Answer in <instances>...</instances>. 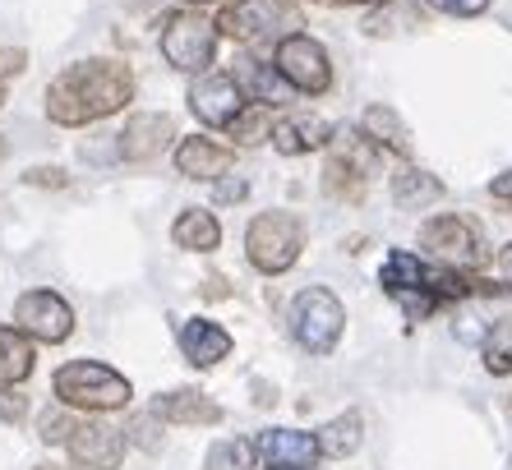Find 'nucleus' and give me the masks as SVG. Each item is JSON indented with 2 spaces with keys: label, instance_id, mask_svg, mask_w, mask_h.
Returning <instances> with one entry per match:
<instances>
[{
  "label": "nucleus",
  "instance_id": "f257e3e1",
  "mask_svg": "<svg viewBox=\"0 0 512 470\" xmlns=\"http://www.w3.org/2000/svg\"><path fill=\"white\" fill-rule=\"evenodd\" d=\"M134 97V74L120 60H79L47 83V116L65 130L116 116Z\"/></svg>",
  "mask_w": 512,
  "mask_h": 470
},
{
  "label": "nucleus",
  "instance_id": "f03ea898",
  "mask_svg": "<svg viewBox=\"0 0 512 470\" xmlns=\"http://www.w3.org/2000/svg\"><path fill=\"white\" fill-rule=\"evenodd\" d=\"M300 28H305V14L296 0H236L217 14V33H227L231 42H245V47L282 42Z\"/></svg>",
  "mask_w": 512,
  "mask_h": 470
},
{
  "label": "nucleus",
  "instance_id": "7ed1b4c3",
  "mask_svg": "<svg viewBox=\"0 0 512 470\" xmlns=\"http://www.w3.org/2000/svg\"><path fill=\"white\" fill-rule=\"evenodd\" d=\"M56 397L70 411H120L130 406L134 388L130 378H120L116 369L97 365V360H70L56 369Z\"/></svg>",
  "mask_w": 512,
  "mask_h": 470
},
{
  "label": "nucleus",
  "instance_id": "20e7f679",
  "mask_svg": "<svg viewBox=\"0 0 512 470\" xmlns=\"http://www.w3.org/2000/svg\"><path fill=\"white\" fill-rule=\"evenodd\" d=\"M300 249H305V226L291 212H263V217L250 222V231H245V254L268 277L291 268L300 259Z\"/></svg>",
  "mask_w": 512,
  "mask_h": 470
},
{
  "label": "nucleus",
  "instance_id": "39448f33",
  "mask_svg": "<svg viewBox=\"0 0 512 470\" xmlns=\"http://www.w3.org/2000/svg\"><path fill=\"white\" fill-rule=\"evenodd\" d=\"M162 56L180 74H203L217 56V24L203 19L199 10L171 14L167 24H162Z\"/></svg>",
  "mask_w": 512,
  "mask_h": 470
},
{
  "label": "nucleus",
  "instance_id": "423d86ee",
  "mask_svg": "<svg viewBox=\"0 0 512 470\" xmlns=\"http://www.w3.org/2000/svg\"><path fill=\"white\" fill-rule=\"evenodd\" d=\"M342 300L333 291H323V286H310V291L296 295V305H291V337L305 346L310 355H328L342 337Z\"/></svg>",
  "mask_w": 512,
  "mask_h": 470
},
{
  "label": "nucleus",
  "instance_id": "0eeeda50",
  "mask_svg": "<svg viewBox=\"0 0 512 470\" xmlns=\"http://www.w3.org/2000/svg\"><path fill=\"white\" fill-rule=\"evenodd\" d=\"M277 74H282L291 88H300V93H328V83H333V65H328V51L314 42V37L305 33H291L277 42V56H273Z\"/></svg>",
  "mask_w": 512,
  "mask_h": 470
},
{
  "label": "nucleus",
  "instance_id": "6e6552de",
  "mask_svg": "<svg viewBox=\"0 0 512 470\" xmlns=\"http://www.w3.org/2000/svg\"><path fill=\"white\" fill-rule=\"evenodd\" d=\"M420 245L439 263H448V268H480V263H485L480 226H471L466 217H457V212H443V217L420 226Z\"/></svg>",
  "mask_w": 512,
  "mask_h": 470
},
{
  "label": "nucleus",
  "instance_id": "1a4fd4ad",
  "mask_svg": "<svg viewBox=\"0 0 512 470\" xmlns=\"http://www.w3.org/2000/svg\"><path fill=\"white\" fill-rule=\"evenodd\" d=\"M14 328L28 332L33 341L60 346L74 332V309L56 291H24L14 300Z\"/></svg>",
  "mask_w": 512,
  "mask_h": 470
},
{
  "label": "nucleus",
  "instance_id": "9d476101",
  "mask_svg": "<svg viewBox=\"0 0 512 470\" xmlns=\"http://www.w3.org/2000/svg\"><path fill=\"white\" fill-rule=\"evenodd\" d=\"M379 282H383V291L393 295V300L411 318H425L429 309L439 305V300H434V291H429V268L416 259V254H402V249H397L393 259L383 263V277H379Z\"/></svg>",
  "mask_w": 512,
  "mask_h": 470
},
{
  "label": "nucleus",
  "instance_id": "9b49d317",
  "mask_svg": "<svg viewBox=\"0 0 512 470\" xmlns=\"http://www.w3.org/2000/svg\"><path fill=\"white\" fill-rule=\"evenodd\" d=\"M190 111L203 125L227 130L231 120L245 111V93H240V83L231 79V74H199L190 88Z\"/></svg>",
  "mask_w": 512,
  "mask_h": 470
},
{
  "label": "nucleus",
  "instance_id": "f8f14e48",
  "mask_svg": "<svg viewBox=\"0 0 512 470\" xmlns=\"http://www.w3.org/2000/svg\"><path fill=\"white\" fill-rule=\"evenodd\" d=\"M120 457H125V434H120V429H111V424H102V420L74 424L70 461L79 470H116Z\"/></svg>",
  "mask_w": 512,
  "mask_h": 470
},
{
  "label": "nucleus",
  "instance_id": "ddd939ff",
  "mask_svg": "<svg viewBox=\"0 0 512 470\" xmlns=\"http://www.w3.org/2000/svg\"><path fill=\"white\" fill-rule=\"evenodd\" d=\"M171 139H176V120L162 116V111H143L120 134V157L125 162H153L171 148Z\"/></svg>",
  "mask_w": 512,
  "mask_h": 470
},
{
  "label": "nucleus",
  "instance_id": "4468645a",
  "mask_svg": "<svg viewBox=\"0 0 512 470\" xmlns=\"http://www.w3.org/2000/svg\"><path fill=\"white\" fill-rule=\"evenodd\" d=\"M231 162H236V153H231L227 143L203 139V134L180 139V148H176V171L185 180H222L231 171Z\"/></svg>",
  "mask_w": 512,
  "mask_h": 470
},
{
  "label": "nucleus",
  "instance_id": "2eb2a0df",
  "mask_svg": "<svg viewBox=\"0 0 512 470\" xmlns=\"http://www.w3.org/2000/svg\"><path fill=\"white\" fill-rule=\"evenodd\" d=\"M254 447H259V457L268 461V466H277V470H305V466H314V461L323 457L319 438L296 434V429H268Z\"/></svg>",
  "mask_w": 512,
  "mask_h": 470
},
{
  "label": "nucleus",
  "instance_id": "dca6fc26",
  "mask_svg": "<svg viewBox=\"0 0 512 470\" xmlns=\"http://www.w3.org/2000/svg\"><path fill=\"white\" fill-rule=\"evenodd\" d=\"M180 351H185V360H190L194 369H213L217 360L231 355V332L217 328L213 318H190V323L180 328Z\"/></svg>",
  "mask_w": 512,
  "mask_h": 470
},
{
  "label": "nucleus",
  "instance_id": "f3484780",
  "mask_svg": "<svg viewBox=\"0 0 512 470\" xmlns=\"http://www.w3.org/2000/svg\"><path fill=\"white\" fill-rule=\"evenodd\" d=\"M231 79L240 83V93H250L259 106H282L291 97V83L277 74V65H263V60H236V74Z\"/></svg>",
  "mask_w": 512,
  "mask_h": 470
},
{
  "label": "nucleus",
  "instance_id": "a211bd4d",
  "mask_svg": "<svg viewBox=\"0 0 512 470\" xmlns=\"http://www.w3.org/2000/svg\"><path fill=\"white\" fill-rule=\"evenodd\" d=\"M273 143H277V153L300 157V153H314V148H328L333 130H328L319 116H291V120H277L273 125Z\"/></svg>",
  "mask_w": 512,
  "mask_h": 470
},
{
  "label": "nucleus",
  "instance_id": "6ab92c4d",
  "mask_svg": "<svg viewBox=\"0 0 512 470\" xmlns=\"http://www.w3.org/2000/svg\"><path fill=\"white\" fill-rule=\"evenodd\" d=\"M157 415L171 424H217L222 420V406L194 388H180V392H167V397L157 401Z\"/></svg>",
  "mask_w": 512,
  "mask_h": 470
},
{
  "label": "nucleus",
  "instance_id": "aec40b11",
  "mask_svg": "<svg viewBox=\"0 0 512 470\" xmlns=\"http://www.w3.org/2000/svg\"><path fill=\"white\" fill-rule=\"evenodd\" d=\"M171 240L180 249H190V254H208V249L222 245V226H217V217L208 208H185L176 217V226H171Z\"/></svg>",
  "mask_w": 512,
  "mask_h": 470
},
{
  "label": "nucleus",
  "instance_id": "412c9836",
  "mask_svg": "<svg viewBox=\"0 0 512 470\" xmlns=\"http://www.w3.org/2000/svg\"><path fill=\"white\" fill-rule=\"evenodd\" d=\"M33 374V341L19 328H0V383H24Z\"/></svg>",
  "mask_w": 512,
  "mask_h": 470
},
{
  "label": "nucleus",
  "instance_id": "4be33fe9",
  "mask_svg": "<svg viewBox=\"0 0 512 470\" xmlns=\"http://www.w3.org/2000/svg\"><path fill=\"white\" fill-rule=\"evenodd\" d=\"M443 194L439 176H429V171H420V166H402L393 176V199L402 203V208H420V203H434Z\"/></svg>",
  "mask_w": 512,
  "mask_h": 470
},
{
  "label": "nucleus",
  "instance_id": "5701e85b",
  "mask_svg": "<svg viewBox=\"0 0 512 470\" xmlns=\"http://www.w3.org/2000/svg\"><path fill=\"white\" fill-rule=\"evenodd\" d=\"M360 429H365V420H360L356 411H346V415H337V420H328L319 429L323 457H351V452L360 447Z\"/></svg>",
  "mask_w": 512,
  "mask_h": 470
},
{
  "label": "nucleus",
  "instance_id": "b1692460",
  "mask_svg": "<svg viewBox=\"0 0 512 470\" xmlns=\"http://www.w3.org/2000/svg\"><path fill=\"white\" fill-rule=\"evenodd\" d=\"M360 130H365V139H379L383 148H393V153H406V130H402V116H397L393 106H370L365 111V120H360Z\"/></svg>",
  "mask_w": 512,
  "mask_h": 470
},
{
  "label": "nucleus",
  "instance_id": "393cba45",
  "mask_svg": "<svg viewBox=\"0 0 512 470\" xmlns=\"http://www.w3.org/2000/svg\"><path fill=\"white\" fill-rule=\"evenodd\" d=\"M480 360H485L489 374H512V318L489 328L485 346H480Z\"/></svg>",
  "mask_w": 512,
  "mask_h": 470
},
{
  "label": "nucleus",
  "instance_id": "a878e982",
  "mask_svg": "<svg viewBox=\"0 0 512 470\" xmlns=\"http://www.w3.org/2000/svg\"><path fill=\"white\" fill-rule=\"evenodd\" d=\"M254 457H259V447L250 438H227L208 452V470H254Z\"/></svg>",
  "mask_w": 512,
  "mask_h": 470
},
{
  "label": "nucleus",
  "instance_id": "bb28decb",
  "mask_svg": "<svg viewBox=\"0 0 512 470\" xmlns=\"http://www.w3.org/2000/svg\"><path fill=\"white\" fill-rule=\"evenodd\" d=\"M227 134L236 143H259L263 134H273V120H268V106H245L236 120L227 125Z\"/></svg>",
  "mask_w": 512,
  "mask_h": 470
},
{
  "label": "nucleus",
  "instance_id": "cd10ccee",
  "mask_svg": "<svg viewBox=\"0 0 512 470\" xmlns=\"http://www.w3.org/2000/svg\"><path fill=\"white\" fill-rule=\"evenodd\" d=\"M37 434H42V443H70V434H74L70 406H65V411H47V415H42V420H37Z\"/></svg>",
  "mask_w": 512,
  "mask_h": 470
},
{
  "label": "nucleus",
  "instance_id": "c85d7f7f",
  "mask_svg": "<svg viewBox=\"0 0 512 470\" xmlns=\"http://www.w3.org/2000/svg\"><path fill=\"white\" fill-rule=\"evenodd\" d=\"M406 19H416V14L406 10V5H383L379 14H370V19H365V33H370V37H383V33H393L388 24H406Z\"/></svg>",
  "mask_w": 512,
  "mask_h": 470
},
{
  "label": "nucleus",
  "instance_id": "c756f323",
  "mask_svg": "<svg viewBox=\"0 0 512 470\" xmlns=\"http://www.w3.org/2000/svg\"><path fill=\"white\" fill-rule=\"evenodd\" d=\"M28 415V397L10 388V383H0V424H19Z\"/></svg>",
  "mask_w": 512,
  "mask_h": 470
},
{
  "label": "nucleus",
  "instance_id": "7c9ffc66",
  "mask_svg": "<svg viewBox=\"0 0 512 470\" xmlns=\"http://www.w3.org/2000/svg\"><path fill=\"white\" fill-rule=\"evenodd\" d=\"M439 14H457V19H476V14L489 10V0H425Z\"/></svg>",
  "mask_w": 512,
  "mask_h": 470
},
{
  "label": "nucleus",
  "instance_id": "2f4dec72",
  "mask_svg": "<svg viewBox=\"0 0 512 470\" xmlns=\"http://www.w3.org/2000/svg\"><path fill=\"white\" fill-rule=\"evenodd\" d=\"M24 70H28V51H19V47H0V83H5V79H19Z\"/></svg>",
  "mask_w": 512,
  "mask_h": 470
},
{
  "label": "nucleus",
  "instance_id": "473e14b6",
  "mask_svg": "<svg viewBox=\"0 0 512 470\" xmlns=\"http://www.w3.org/2000/svg\"><path fill=\"white\" fill-rule=\"evenodd\" d=\"M130 434H134V443H139V447H157V424H153V415H139V420L130 424Z\"/></svg>",
  "mask_w": 512,
  "mask_h": 470
},
{
  "label": "nucleus",
  "instance_id": "72a5a7b5",
  "mask_svg": "<svg viewBox=\"0 0 512 470\" xmlns=\"http://www.w3.org/2000/svg\"><path fill=\"white\" fill-rule=\"evenodd\" d=\"M28 185H51V189H60L65 185V171H56V166H37V171H28Z\"/></svg>",
  "mask_w": 512,
  "mask_h": 470
},
{
  "label": "nucleus",
  "instance_id": "f704fd0d",
  "mask_svg": "<svg viewBox=\"0 0 512 470\" xmlns=\"http://www.w3.org/2000/svg\"><path fill=\"white\" fill-rule=\"evenodd\" d=\"M245 199V180H222L217 185V203H240Z\"/></svg>",
  "mask_w": 512,
  "mask_h": 470
},
{
  "label": "nucleus",
  "instance_id": "c9c22d12",
  "mask_svg": "<svg viewBox=\"0 0 512 470\" xmlns=\"http://www.w3.org/2000/svg\"><path fill=\"white\" fill-rule=\"evenodd\" d=\"M494 199H512V171L494 180Z\"/></svg>",
  "mask_w": 512,
  "mask_h": 470
},
{
  "label": "nucleus",
  "instance_id": "e433bc0d",
  "mask_svg": "<svg viewBox=\"0 0 512 470\" xmlns=\"http://www.w3.org/2000/svg\"><path fill=\"white\" fill-rule=\"evenodd\" d=\"M499 263H503V272H508V282H512V245H503V254H499Z\"/></svg>",
  "mask_w": 512,
  "mask_h": 470
},
{
  "label": "nucleus",
  "instance_id": "4c0bfd02",
  "mask_svg": "<svg viewBox=\"0 0 512 470\" xmlns=\"http://www.w3.org/2000/svg\"><path fill=\"white\" fill-rule=\"evenodd\" d=\"M185 5H213V0H185Z\"/></svg>",
  "mask_w": 512,
  "mask_h": 470
},
{
  "label": "nucleus",
  "instance_id": "58836bf2",
  "mask_svg": "<svg viewBox=\"0 0 512 470\" xmlns=\"http://www.w3.org/2000/svg\"><path fill=\"white\" fill-rule=\"evenodd\" d=\"M0 106H5V88H0Z\"/></svg>",
  "mask_w": 512,
  "mask_h": 470
},
{
  "label": "nucleus",
  "instance_id": "ea45409f",
  "mask_svg": "<svg viewBox=\"0 0 512 470\" xmlns=\"http://www.w3.org/2000/svg\"><path fill=\"white\" fill-rule=\"evenodd\" d=\"M0 157H5V143H0Z\"/></svg>",
  "mask_w": 512,
  "mask_h": 470
},
{
  "label": "nucleus",
  "instance_id": "a19ab883",
  "mask_svg": "<svg viewBox=\"0 0 512 470\" xmlns=\"http://www.w3.org/2000/svg\"><path fill=\"white\" fill-rule=\"evenodd\" d=\"M273 470H277V466H273ZM305 470H314V466H305Z\"/></svg>",
  "mask_w": 512,
  "mask_h": 470
},
{
  "label": "nucleus",
  "instance_id": "79ce46f5",
  "mask_svg": "<svg viewBox=\"0 0 512 470\" xmlns=\"http://www.w3.org/2000/svg\"><path fill=\"white\" fill-rule=\"evenodd\" d=\"M333 5H342V0H333Z\"/></svg>",
  "mask_w": 512,
  "mask_h": 470
}]
</instances>
